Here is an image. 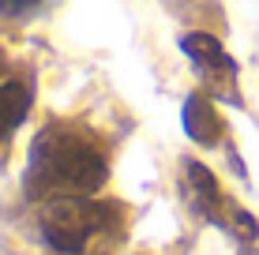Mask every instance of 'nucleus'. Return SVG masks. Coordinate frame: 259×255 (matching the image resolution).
Returning a JSON list of instances; mask_svg holds the SVG:
<instances>
[{
    "instance_id": "f257e3e1",
    "label": "nucleus",
    "mask_w": 259,
    "mask_h": 255,
    "mask_svg": "<svg viewBox=\"0 0 259 255\" xmlns=\"http://www.w3.org/2000/svg\"><path fill=\"white\" fill-rule=\"evenodd\" d=\"M109 177L105 154L87 131L71 124H49L38 131L30 146V169L26 184L30 191L49 195H94Z\"/></svg>"
},
{
    "instance_id": "0eeeda50",
    "label": "nucleus",
    "mask_w": 259,
    "mask_h": 255,
    "mask_svg": "<svg viewBox=\"0 0 259 255\" xmlns=\"http://www.w3.org/2000/svg\"><path fill=\"white\" fill-rule=\"evenodd\" d=\"M41 0H0V12L4 15H23V12H30V8H38Z\"/></svg>"
},
{
    "instance_id": "20e7f679",
    "label": "nucleus",
    "mask_w": 259,
    "mask_h": 255,
    "mask_svg": "<svg viewBox=\"0 0 259 255\" xmlns=\"http://www.w3.org/2000/svg\"><path fill=\"white\" fill-rule=\"evenodd\" d=\"M184 131L199 146H218L222 143L226 124H222V113L214 109L210 94H188V101H184Z\"/></svg>"
},
{
    "instance_id": "39448f33",
    "label": "nucleus",
    "mask_w": 259,
    "mask_h": 255,
    "mask_svg": "<svg viewBox=\"0 0 259 255\" xmlns=\"http://www.w3.org/2000/svg\"><path fill=\"white\" fill-rule=\"evenodd\" d=\"M30 101H34L30 79H4V83H0V139H4L12 128L23 124Z\"/></svg>"
},
{
    "instance_id": "7ed1b4c3",
    "label": "nucleus",
    "mask_w": 259,
    "mask_h": 255,
    "mask_svg": "<svg viewBox=\"0 0 259 255\" xmlns=\"http://www.w3.org/2000/svg\"><path fill=\"white\" fill-rule=\"evenodd\" d=\"M181 49L188 53V60L195 64V72L203 75V83H207L210 94L237 101V64L229 60L226 45H222L214 34L192 30V34H184V38H181Z\"/></svg>"
},
{
    "instance_id": "423d86ee",
    "label": "nucleus",
    "mask_w": 259,
    "mask_h": 255,
    "mask_svg": "<svg viewBox=\"0 0 259 255\" xmlns=\"http://www.w3.org/2000/svg\"><path fill=\"white\" fill-rule=\"evenodd\" d=\"M184 177H188L195 210H199L203 218H210V222H222V214H218V207H222V188H218V180L210 177V169L188 158V162H184Z\"/></svg>"
},
{
    "instance_id": "f03ea898",
    "label": "nucleus",
    "mask_w": 259,
    "mask_h": 255,
    "mask_svg": "<svg viewBox=\"0 0 259 255\" xmlns=\"http://www.w3.org/2000/svg\"><path fill=\"white\" fill-rule=\"evenodd\" d=\"M109 229V207L87 195H49L41 207V236L64 255H83L98 233Z\"/></svg>"
}]
</instances>
